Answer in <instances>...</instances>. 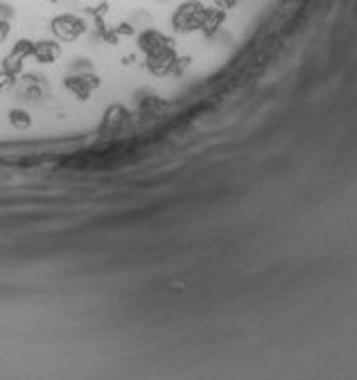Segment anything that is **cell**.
I'll list each match as a JSON object with an SVG mask.
<instances>
[{
	"label": "cell",
	"instance_id": "6da1fadb",
	"mask_svg": "<svg viewBox=\"0 0 357 380\" xmlns=\"http://www.w3.org/2000/svg\"><path fill=\"white\" fill-rule=\"evenodd\" d=\"M206 7L201 0H186L181 3L175 14L170 18V25L172 30L179 32V34H192V32H201V21H204V12Z\"/></svg>",
	"mask_w": 357,
	"mask_h": 380
},
{
	"label": "cell",
	"instance_id": "7a4b0ae2",
	"mask_svg": "<svg viewBox=\"0 0 357 380\" xmlns=\"http://www.w3.org/2000/svg\"><path fill=\"white\" fill-rule=\"evenodd\" d=\"M50 30L57 41L73 43L86 32V21L75 14H59L50 21Z\"/></svg>",
	"mask_w": 357,
	"mask_h": 380
},
{
	"label": "cell",
	"instance_id": "3957f363",
	"mask_svg": "<svg viewBox=\"0 0 357 380\" xmlns=\"http://www.w3.org/2000/svg\"><path fill=\"white\" fill-rule=\"evenodd\" d=\"M138 48L140 52H145V57H156L161 52H168L170 48H175V41L163 32L154 30V27H147V30L138 34Z\"/></svg>",
	"mask_w": 357,
	"mask_h": 380
},
{
	"label": "cell",
	"instance_id": "277c9868",
	"mask_svg": "<svg viewBox=\"0 0 357 380\" xmlns=\"http://www.w3.org/2000/svg\"><path fill=\"white\" fill-rule=\"evenodd\" d=\"M177 50L170 48L168 52H161L156 57H147V71L154 75V78H168L170 73H175L177 66Z\"/></svg>",
	"mask_w": 357,
	"mask_h": 380
},
{
	"label": "cell",
	"instance_id": "5b68a950",
	"mask_svg": "<svg viewBox=\"0 0 357 380\" xmlns=\"http://www.w3.org/2000/svg\"><path fill=\"white\" fill-rule=\"evenodd\" d=\"M64 84H66V89L77 95V98L86 100L93 89H98L100 80L95 78V75H75V78H68Z\"/></svg>",
	"mask_w": 357,
	"mask_h": 380
},
{
	"label": "cell",
	"instance_id": "8992f818",
	"mask_svg": "<svg viewBox=\"0 0 357 380\" xmlns=\"http://www.w3.org/2000/svg\"><path fill=\"white\" fill-rule=\"evenodd\" d=\"M32 57L38 64H54L61 57V45H59V41H52V39L34 41V54Z\"/></svg>",
	"mask_w": 357,
	"mask_h": 380
},
{
	"label": "cell",
	"instance_id": "52a82bcc",
	"mask_svg": "<svg viewBox=\"0 0 357 380\" xmlns=\"http://www.w3.org/2000/svg\"><path fill=\"white\" fill-rule=\"evenodd\" d=\"M224 21H226V12H224V9H217L215 5L206 7L204 21H201V32H204L206 36H215L219 32V27L224 25Z\"/></svg>",
	"mask_w": 357,
	"mask_h": 380
},
{
	"label": "cell",
	"instance_id": "ba28073f",
	"mask_svg": "<svg viewBox=\"0 0 357 380\" xmlns=\"http://www.w3.org/2000/svg\"><path fill=\"white\" fill-rule=\"evenodd\" d=\"M9 54L18 57V59H27V57L34 54V41L32 39H18L12 45V52H9Z\"/></svg>",
	"mask_w": 357,
	"mask_h": 380
},
{
	"label": "cell",
	"instance_id": "9c48e42d",
	"mask_svg": "<svg viewBox=\"0 0 357 380\" xmlns=\"http://www.w3.org/2000/svg\"><path fill=\"white\" fill-rule=\"evenodd\" d=\"M9 122H12V127L16 129H27L30 127V113L23 111V109H12L9 111Z\"/></svg>",
	"mask_w": 357,
	"mask_h": 380
},
{
	"label": "cell",
	"instance_id": "30bf717a",
	"mask_svg": "<svg viewBox=\"0 0 357 380\" xmlns=\"http://www.w3.org/2000/svg\"><path fill=\"white\" fill-rule=\"evenodd\" d=\"M9 32H12V23L5 21V18H0V43L7 39Z\"/></svg>",
	"mask_w": 357,
	"mask_h": 380
},
{
	"label": "cell",
	"instance_id": "8fae6325",
	"mask_svg": "<svg viewBox=\"0 0 357 380\" xmlns=\"http://www.w3.org/2000/svg\"><path fill=\"white\" fill-rule=\"evenodd\" d=\"M115 32H118V36H124V34H133V27L131 25H127V23H122V25H118V27H113Z\"/></svg>",
	"mask_w": 357,
	"mask_h": 380
},
{
	"label": "cell",
	"instance_id": "7c38bea8",
	"mask_svg": "<svg viewBox=\"0 0 357 380\" xmlns=\"http://www.w3.org/2000/svg\"><path fill=\"white\" fill-rule=\"evenodd\" d=\"M54 3H57V0H54Z\"/></svg>",
	"mask_w": 357,
	"mask_h": 380
}]
</instances>
